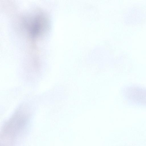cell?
<instances>
[{"instance_id": "cell-1", "label": "cell", "mask_w": 146, "mask_h": 146, "mask_svg": "<svg viewBox=\"0 0 146 146\" xmlns=\"http://www.w3.org/2000/svg\"><path fill=\"white\" fill-rule=\"evenodd\" d=\"M29 114L26 109L19 108L5 123L1 134V146H14L15 142L26 130Z\"/></svg>"}, {"instance_id": "cell-2", "label": "cell", "mask_w": 146, "mask_h": 146, "mask_svg": "<svg viewBox=\"0 0 146 146\" xmlns=\"http://www.w3.org/2000/svg\"><path fill=\"white\" fill-rule=\"evenodd\" d=\"M128 96L137 102L146 103V91L136 88H131L128 91Z\"/></svg>"}]
</instances>
